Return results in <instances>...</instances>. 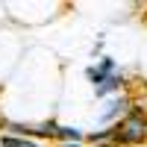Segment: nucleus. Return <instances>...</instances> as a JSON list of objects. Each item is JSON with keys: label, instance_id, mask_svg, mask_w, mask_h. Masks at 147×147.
<instances>
[{"label": "nucleus", "instance_id": "2", "mask_svg": "<svg viewBox=\"0 0 147 147\" xmlns=\"http://www.w3.org/2000/svg\"><path fill=\"white\" fill-rule=\"evenodd\" d=\"M112 74H115V62H112L109 56H103V59H100V65H91L88 71H85V77H88L94 85H100L103 80L112 77Z\"/></svg>", "mask_w": 147, "mask_h": 147}, {"label": "nucleus", "instance_id": "3", "mask_svg": "<svg viewBox=\"0 0 147 147\" xmlns=\"http://www.w3.org/2000/svg\"><path fill=\"white\" fill-rule=\"evenodd\" d=\"M121 82H124V77H121V74L115 71L112 77H109V80H103L100 85H94V97H109V94H115Z\"/></svg>", "mask_w": 147, "mask_h": 147}, {"label": "nucleus", "instance_id": "5", "mask_svg": "<svg viewBox=\"0 0 147 147\" xmlns=\"http://www.w3.org/2000/svg\"><path fill=\"white\" fill-rule=\"evenodd\" d=\"M112 138H115V127L97 129V132H91V136H88V141H91V144H112Z\"/></svg>", "mask_w": 147, "mask_h": 147}, {"label": "nucleus", "instance_id": "6", "mask_svg": "<svg viewBox=\"0 0 147 147\" xmlns=\"http://www.w3.org/2000/svg\"><path fill=\"white\" fill-rule=\"evenodd\" d=\"M0 147H38L30 138H18V136H0Z\"/></svg>", "mask_w": 147, "mask_h": 147}, {"label": "nucleus", "instance_id": "1", "mask_svg": "<svg viewBox=\"0 0 147 147\" xmlns=\"http://www.w3.org/2000/svg\"><path fill=\"white\" fill-rule=\"evenodd\" d=\"M147 138V121H144V112L138 106L129 109V115H124V121L115 127V138L112 144H138Z\"/></svg>", "mask_w": 147, "mask_h": 147}, {"label": "nucleus", "instance_id": "4", "mask_svg": "<svg viewBox=\"0 0 147 147\" xmlns=\"http://www.w3.org/2000/svg\"><path fill=\"white\" fill-rule=\"evenodd\" d=\"M56 138L65 141V144H80L82 132H80V129H71V127H59V129H56Z\"/></svg>", "mask_w": 147, "mask_h": 147}, {"label": "nucleus", "instance_id": "7", "mask_svg": "<svg viewBox=\"0 0 147 147\" xmlns=\"http://www.w3.org/2000/svg\"><path fill=\"white\" fill-rule=\"evenodd\" d=\"M59 147H82V144H59Z\"/></svg>", "mask_w": 147, "mask_h": 147}]
</instances>
